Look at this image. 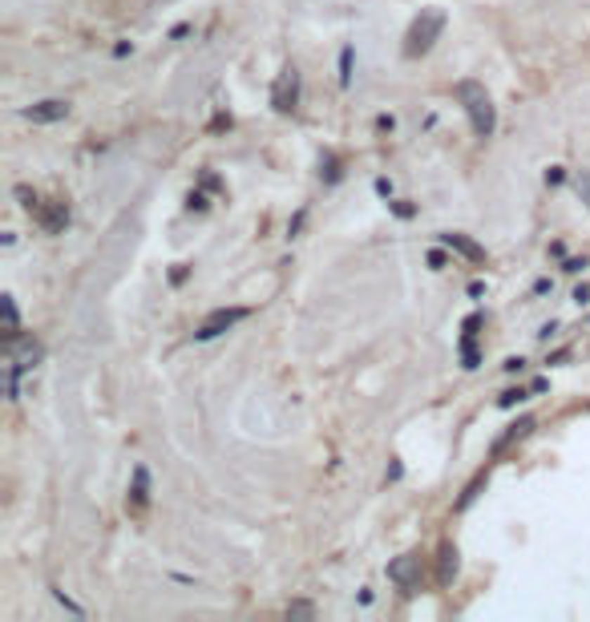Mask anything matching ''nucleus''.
<instances>
[{"label":"nucleus","mask_w":590,"mask_h":622,"mask_svg":"<svg viewBox=\"0 0 590 622\" xmlns=\"http://www.w3.org/2000/svg\"><path fill=\"white\" fill-rule=\"evenodd\" d=\"M441 243H445V246H453V251H461L465 259H473V263L485 259V251H481V246H477L473 239H465V234H441Z\"/></svg>","instance_id":"nucleus-8"},{"label":"nucleus","mask_w":590,"mask_h":622,"mask_svg":"<svg viewBox=\"0 0 590 622\" xmlns=\"http://www.w3.org/2000/svg\"><path fill=\"white\" fill-rule=\"evenodd\" d=\"M530 428H534V421H530V416H525V421H518V425L509 428L506 437H501V441H497V453H501V449H506L509 441H513V437H525V432H530Z\"/></svg>","instance_id":"nucleus-10"},{"label":"nucleus","mask_w":590,"mask_h":622,"mask_svg":"<svg viewBox=\"0 0 590 622\" xmlns=\"http://www.w3.org/2000/svg\"><path fill=\"white\" fill-rule=\"evenodd\" d=\"M441 557H445V566H441V582H449V578H453V570H457V550H453V545H445Z\"/></svg>","instance_id":"nucleus-11"},{"label":"nucleus","mask_w":590,"mask_h":622,"mask_svg":"<svg viewBox=\"0 0 590 622\" xmlns=\"http://www.w3.org/2000/svg\"><path fill=\"white\" fill-rule=\"evenodd\" d=\"M348 69H352V49L340 53V81H344V85L352 81V73H348Z\"/></svg>","instance_id":"nucleus-12"},{"label":"nucleus","mask_w":590,"mask_h":622,"mask_svg":"<svg viewBox=\"0 0 590 622\" xmlns=\"http://www.w3.org/2000/svg\"><path fill=\"white\" fill-rule=\"evenodd\" d=\"M247 315H251V307H218V311H211V315H206V319L198 324L195 340H214V336L230 331L235 324H243Z\"/></svg>","instance_id":"nucleus-3"},{"label":"nucleus","mask_w":590,"mask_h":622,"mask_svg":"<svg viewBox=\"0 0 590 622\" xmlns=\"http://www.w3.org/2000/svg\"><path fill=\"white\" fill-rule=\"evenodd\" d=\"M37 214H41L45 230H65V223H69V206H65V202H53L49 211H41V206H37Z\"/></svg>","instance_id":"nucleus-9"},{"label":"nucleus","mask_w":590,"mask_h":622,"mask_svg":"<svg viewBox=\"0 0 590 622\" xmlns=\"http://www.w3.org/2000/svg\"><path fill=\"white\" fill-rule=\"evenodd\" d=\"M295 101H299V73L295 65H287L283 73L275 77V89H271V105H275L279 114H291Z\"/></svg>","instance_id":"nucleus-4"},{"label":"nucleus","mask_w":590,"mask_h":622,"mask_svg":"<svg viewBox=\"0 0 590 622\" xmlns=\"http://www.w3.org/2000/svg\"><path fill=\"white\" fill-rule=\"evenodd\" d=\"M457 101L465 105L469 126H473L477 138H490V133L497 130V110H493V98L485 93V85L481 81H461L457 85Z\"/></svg>","instance_id":"nucleus-1"},{"label":"nucleus","mask_w":590,"mask_h":622,"mask_svg":"<svg viewBox=\"0 0 590 622\" xmlns=\"http://www.w3.org/2000/svg\"><path fill=\"white\" fill-rule=\"evenodd\" d=\"M130 501H133V513H142L150 505V473L138 465L133 469V489H130Z\"/></svg>","instance_id":"nucleus-7"},{"label":"nucleus","mask_w":590,"mask_h":622,"mask_svg":"<svg viewBox=\"0 0 590 622\" xmlns=\"http://www.w3.org/2000/svg\"><path fill=\"white\" fill-rule=\"evenodd\" d=\"M25 117H29V121H41V126H49V121H61V117H69V101H61V98H45V101H37V105H29V110H25Z\"/></svg>","instance_id":"nucleus-6"},{"label":"nucleus","mask_w":590,"mask_h":622,"mask_svg":"<svg viewBox=\"0 0 590 622\" xmlns=\"http://www.w3.org/2000/svg\"><path fill=\"white\" fill-rule=\"evenodd\" d=\"M445 29V13L441 8H421V17L409 25V33H405V57H421V53L433 49V41L441 37Z\"/></svg>","instance_id":"nucleus-2"},{"label":"nucleus","mask_w":590,"mask_h":622,"mask_svg":"<svg viewBox=\"0 0 590 622\" xmlns=\"http://www.w3.org/2000/svg\"><path fill=\"white\" fill-rule=\"evenodd\" d=\"M578 190H582V194L590 198V178H582V182H578Z\"/></svg>","instance_id":"nucleus-13"},{"label":"nucleus","mask_w":590,"mask_h":622,"mask_svg":"<svg viewBox=\"0 0 590 622\" xmlns=\"http://www.w3.org/2000/svg\"><path fill=\"white\" fill-rule=\"evenodd\" d=\"M388 578H393L400 590H412L417 582H421V557H417V554L396 557L393 566H388Z\"/></svg>","instance_id":"nucleus-5"}]
</instances>
